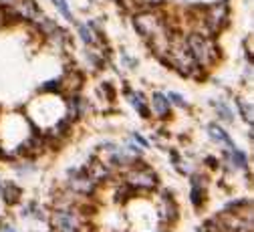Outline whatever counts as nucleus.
I'll return each mask as SVG.
<instances>
[{"mask_svg":"<svg viewBox=\"0 0 254 232\" xmlns=\"http://www.w3.org/2000/svg\"><path fill=\"white\" fill-rule=\"evenodd\" d=\"M123 184L133 192H151L157 188V174L143 163H133L123 174Z\"/></svg>","mask_w":254,"mask_h":232,"instance_id":"obj_5","label":"nucleus"},{"mask_svg":"<svg viewBox=\"0 0 254 232\" xmlns=\"http://www.w3.org/2000/svg\"><path fill=\"white\" fill-rule=\"evenodd\" d=\"M10 8H12V14L20 20H28V22H41L43 20V14H41L35 0H16Z\"/></svg>","mask_w":254,"mask_h":232,"instance_id":"obj_9","label":"nucleus"},{"mask_svg":"<svg viewBox=\"0 0 254 232\" xmlns=\"http://www.w3.org/2000/svg\"><path fill=\"white\" fill-rule=\"evenodd\" d=\"M208 136L216 142V144H220V146H226L228 150H232L234 148V142L230 140V136L226 134L224 129H222L220 125H216V123H212V125H208Z\"/></svg>","mask_w":254,"mask_h":232,"instance_id":"obj_12","label":"nucleus"},{"mask_svg":"<svg viewBox=\"0 0 254 232\" xmlns=\"http://www.w3.org/2000/svg\"><path fill=\"white\" fill-rule=\"evenodd\" d=\"M186 47L192 55V59L196 61L198 67H212L218 61V47L216 43L200 32H192L190 37H186Z\"/></svg>","mask_w":254,"mask_h":232,"instance_id":"obj_3","label":"nucleus"},{"mask_svg":"<svg viewBox=\"0 0 254 232\" xmlns=\"http://www.w3.org/2000/svg\"><path fill=\"white\" fill-rule=\"evenodd\" d=\"M216 111H218V115L224 119V121H232V111H230V107L224 103V101H216Z\"/></svg>","mask_w":254,"mask_h":232,"instance_id":"obj_18","label":"nucleus"},{"mask_svg":"<svg viewBox=\"0 0 254 232\" xmlns=\"http://www.w3.org/2000/svg\"><path fill=\"white\" fill-rule=\"evenodd\" d=\"M226 155L230 157L232 165H236V168H242V170H246V168H248V157H246V154H244V152H240V150L232 148V150H228V154H226Z\"/></svg>","mask_w":254,"mask_h":232,"instance_id":"obj_16","label":"nucleus"},{"mask_svg":"<svg viewBox=\"0 0 254 232\" xmlns=\"http://www.w3.org/2000/svg\"><path fill=\"white\" fill-rule=\"evenodd\" d=\"M0 190H2V182H0Z\"/></svg>","mask_w":254,"mask_h":232,"instance_id":"obj_26","label":"nucleus"},{"mask_svg":"<svg viewBox=\"0 0 254 232\" xmlns=\"http://www.w3.org/2000/svg\"><path fill=\"white\" fill-rule=\"evenodd\" d=\"M151 109L157 117H168L170 115V101L168 97L162 95V93H155L153 99H151Z\"/></svg>","mask_w":254,"mask_h":232,"instance_id":"obj_13","label":"nucleus"},{"mask_svg":"<svg viewBox=\"0 0 254 232\" xmlns=\"http://www.w3.org/2000/svg\"><path fill=\"white\" fill-rule=\"evenodd\" d=\"M153 206H155L153 212H155L157 222H162V224H172V222H176V218H178V206H176V200H174L170 194L155 196Z\"/></svg>","mask_w":254,"mask_h":232,"instance_id":"obj_7","label":"nucleus"},{"mask_svg":"<svg viewBox=\"0 0 254 232\" xmlns=\"http://www.w3.org/2000/svg\"><path fill=\"white\" fill-rule=\"evenodd\" d=\"M129 99H131V105L141 113V117H149V109H147V105H145V99H143V95L141 93H129Z\"/></svg>","mask_w":254,"mask_h":232,"instance_id":"obj_17","label":"nucleus"},{"mask_svg":"<svg viewBox=\"0 0 254 232\" xmlns=\"http://www.w3.org/2000/svg\"><path fill=\"white\" fill-rule=\"evenodd\" d=\"M59 83H61V89H67V91L75 93V91H79V87H81V75L75 73V71H71V73H67L65 79H61Z\"/></svg>","mask_w":254,"mask_h":232,"instance_id":"obj_15","label":"nucleus"},{"mask_svg":"<svg viewBox=\"0 0 254 232\" xmlns=\"http://www.w3.org/2000/svg\"><path fill=\"white\" fill-rule=\"evenodd\" d=\"M133 138H135V142H137L141 148H147V146H149V144H147V140H145V138H141L139 134H133Z\"/></svg>","mask_w":254,"mask_h":232,"instance_id":"obj_23","label":"nucleus"},{"mask_svg":"<svg viewBox=\"0 0 254 232\" xmlns=\"http://www.w3.org/2000/svg\"><path fill=\"white\" fill-rule=\"evenodd\" d=\"M16 0H0V8H10Z\"/></svg>","mask_w":254,"mask_h":232,"instance_id":"obj_24","label":"nucleus"},{"mask_svg":"<svg viewBox=\"0 0 254 232\" xmlns=\"http://www.w3.org/2000/svg\"><path fill=\"white\" fill-rule=\"evenodd\" d=\"M236 105L240 107V113H242V117H244V119H246V121L250 123V107H248V105H246L244 101H240V99L236 101Z\"/></svg>","mask_w":254,"mask_h":232,"instance_id":"obj_22","label":"nucleus"},{"mask_svg":"<svg viewBox=\"0 0 254 232\" xmlns=\"http://www.w3.org/2000/svg\"><path fill=\"white\" fill-rule=\"evenodd\" d=\"M133 26H135V30L139 32V35L151 45V49L157 55H160V57L168 55L172 37H170V30H168L166 20L160 14L151 12V10H143V12L133 16Z\"/></svg>","mask_w":254,"mask_h":232,"instance_id":"obj_1","label":"nucleus"},{"mask_svg":"<svg viewBox=\"0 0 254 232\" xmlns=\"http://www.w3.org/2000/svg\"><path fill=\"white\" fill-rule=\"evenodd\" d=\"M204 178L200 174H194L192 176V192H190V202L194 204V208H200L204 204Z\"/></svg>","mask_w":254,"mask_h":232,"instance_id":"obj_11","label":"nucleus"},{"mask_svg":"<svg viewBox=\"0 0 254 232\" xmlns=\"http://www.w3.org/2000/svg\"><path fill=\"white\" fill-rule=\"evenodd\" d=\"M168 101H170V103H174V105H178V107H186L184 97H182V95H178V93H170V95H168Z\"/></svg>","mask_w":254,"mask_h":232,"instance_id":"obj_21","label":"nucleus"},{"mask_svg":"<svg viewBox=\"0 0 254 232\" xmlns=\"http://www.w3.org/2000/svg\"><path fill=\"white\" fill-rule=\"evenodd\" d=\"M228 22V6L226 2H216L212 6L206 8V14H204V24L208 26V30L212 35H216L218 30H222Z\"/></svg>","mask_w":254,"mask_h":232,"instance_id":"obj_8","label":"nucleus"},{"mask_svg":"<svg viewBox=\"0 0 254 232\" xmlns=\"http://www.w3.org/2000/svg\"><path fill=\"white\" fill-rule=\"evenodd\" d=\"M51 226L55 232H89L91 230V212L87 208L53 210Z\"/></svg>","mask_w":254,"mask_h":232,"instance_id":"obj_2","label":"nucleus"},{"mask_svg":"<svg viewBox=\"0 0 254 232\" xmlns=\"http://www.w3.org/2000/svg\"><path fill=\"white\" fill-rule=\"evenodd\" d=\"M53 4L59 8V12L65 16L67 20H73V14H71V10H69V4H67V0H53Z\"/></svg>","mask_w":254,"mask_h":232,"instance_id":"obj_20","label":"nucleus"},{"mask_svg":"<svg viewBox=\"0 0 254 232\" xmlns=\"http://www.w3.org/2000/svg\"><path fill=\"white\" fill-rule=\"evenodd\" d=\"M168 55H170V65L178 73H182L186 77H198L200 75V67L192 59V55H190V51L186 47V39H180V41L172 39Z\"/></svg>","mask_w":254,"mask_h":232,"instance_id":"obj_4","label":"nucleus"},{"mask_svg":"<svg viewBox=\"0 0 254 232\" xmlns=\"http://www.w3.org/2000/svg\"><path fill=\"white\" fill-rule=\"evenodd\" d=\"M0 194H2V198L8 204H14V202H18V198H20V188L16 184H12V182H6L2 186V190H0Z\"/></svg>","mask_w":254,"mask_h":232,"instance_id":"obj_14","label":"nucleus"},{"mask_svg":"<svg viewBox=\"0 0 254 232\" xmlns=\"http://www.w3.org/2000/svg\"><path fill=\"white\" fill-rule=\"evenodd\" d=\"M79 35H81V39H83V43H85V45H93V43H95V35H93L91 26L79 24Z\"/></svg>","mask_w":254,"mask_h":232,"instance_id":"obj_19","label":"nucleus"},{"mask_svg":"<svg viewBox=\"0 0 254 232\" xmlns=\"http://www.w3.org/2000/svg\"><path fill=\"white\" fill-rule=\"evenodd\" d=\"M85 172L89 174V178L97 184V186H101V184H105V182H109L111 180V174H113V168L107 163V161H97V159H91V163L85 168Z\"/></svg>","mask_w":254,"mask_h":232,"instance_id":"obj_10","label":"nucleus"},{"mask_svg":"<svg viewBox=\"0 0 254 232\" xmlns=\"http://www.w3.org/2000/svg\"><path fill=\"white\" fill-rule=\"evenodd\" d=\"M4 232H16V230H14V228H10V226H6V228H4Z\"/></svg>","mask_w":254,"mask_h":232,"instance_id":"obj_25","label":"nucleus"},{"mask_svg":"<svg viewBox=\"0 0 254 232\" xmlns=\"http://www.w3.org/2000/svg\"><path fill=\"white\" fill-rule=\"evenodd\" d=\"M65 188L71 190L73 194H79V196H85V198H93L99 186L89 178V174L85 172V168H81V170H69Z\"/></svg>","mask_w":254,"mask_h":232,"instance_id":"obj_6","label":"nucleus"}]
</instances>
